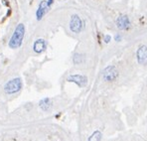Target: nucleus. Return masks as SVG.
Here are the masks:
<instances>
[{
    "mask_svg": "<svg viewBox=\"0 0 147 141\" xmlns=\"http://www.w3.org/2000/svg\"><path fill=\"white\" fill-rule=\"evenodd\" d=\"M25 34V26L24 24H19L15 29L14 33L9 41V47L11 49H17L22 45V41Z\"/></svg>",
    "mask_w": 147,
    "mask_h": 141,
    "instance_id": "f257e3e1",
    "label": "nucleus"
},
{
    "mask_svg": "<svg viewBox=\"0 0 147 141\" xmlns=\"http://www.w3.org/2000/svg\"><path fill=\"white\" fill-rule=\"evenodd\" d=\"M21 88H22V81H21V79L17 78V79H13L8 82H6L5 86H4V92L8 94H12L19 92Z\"/></svg>",
    "mask_w": 147,
    "mask_h": 141,
    "instance_id": "f03ea898",
    "label": "nucleus"
},
{
    "mask_svg": "<svg viewBox=\"0 0 147 141\" xmlns=\"http://www.w3.org/2000/svg\"><path fill=\"white\" fill-rule=\"evenodd\" d=\"M70 28L74 33H80L83 29V22H82L81 18L78 15H73L71 18L70 22Z\"/></svg>",
    "mask_w": 147,
    "mask_h": 141,
    "instance_id": "7ed1b4c3",
    "label": "nucleus"
},
{
    "mask_svg": "<svg viewBox=\"0 0 147 141\" xmlns=\"http://www.w3.org/2000/svg\"><path fill=\"white\" fill-rule=\"evenodd\" d=\"M49 7H50V4L48 3V1H45L44 0V1L41 2L40 5H39V9L37 10V13H36L37 19H38V20H41V19L43 18V16L48 11Z\"/></svg>",
    "mask_w": 147,
    "mask_h": 141,
    "instance_id": "20e7f679",
    "label": "nucleus"
},
{
    "mask_svg": "<svg viewBox=\"0 0 147 141\" xmlns=\"http://www.w3.org/2000/svg\"><path fill=\"white\" fill-rule=\"evenodd\" d=\"M137 60L138 63L142 65L147 64V47L141 46L137 51Z\"/></svg>",
    "mask_w": 147,
    "mask_h": 141,
    "instance_id": "39448f33",
    "label": "nucleus"
},
{
    "mask_svg": "<svg viewBox=\"0 0 147 141\" xmlns=\"http://www.w3.org/2000/svg\"><path fill=\"white\" fill-rule=\"evenodd\" d=\"M68 81L69 82H76V84H77L78 86H85L86 84V82H88V80H86V78L84 77V76L74 75V76H71V77L68 78Z\"/></svg>",
    "mask_w": 147,
    "mask_h": 141,
    "instance_id": "423d86ee",
    "label": "nucleus"
},
{
    "mask_svg": "<svg viewBox=\"0 0 147 141\" xmlns=\"http://www.w3.org/2000/svg\"><path fill=\"white\" fill-rule=\"evenodd\" d=\"M116 70L114 67H107L103 72V78L105 81H113L116 78Z\"/></svg>",
    "mask_w": 147,
    "mask_h": 141,
    "instance_id": "0eeeda50",
    "label": "nucleus"
},
{
    "mask_svg": "<svg viewBox=\"0 0 147 141\" xmlns=\"http://www.w3.org/2000/svg\"><path fill=\"white\" fill-rule=\"evenodd\" d=\"M46 47H47L46 41H45L44 39H39V40H37L36 42L34 43L33 49H34V51H35L36 53L40 54V53H42V52L45 51Z\"/></svg>",
    "mask_w": 147,
    "mask_h": 141,
    "instance_id": "6e6552de",
    "label": "nucleus"
},
{
    "mask_svg": "<svg viewBox=\"0 0 147 141\" xmlns=\"http://www.w3.org/2000/svg\"><path fill=\"white\" fill-rule=\"evenodd\" d=\"M128 23H129V21H128V19H127L126 16L119 17V18L117 19V21H116L117 27L120 28V29H123V28H125L127 25H128Z\"/></svg>",
    "mask_w": 147,
    "mask_h": 141,
    "instance_id": "1a4fd4ad",
    "label": "nucleus"
},
{
    "mask_svg": "<svg viewBox=\"0 0 147 141\" xmlns=\"http://www.w3.org/2000/svg\"><path fill=\"white\" fill-rule=\"evenodd\" d=\"M51 106H52V103L50 98H44L40 101V107L43 110H48L51 108Z\"/></svg>",
    "mask_w": 147,
    "mask_h": 141,
    "instance_id": "9d476101",
    "label": "nucleus"
},
{
    "mask_svg": "<svg viewBox=\"0 0 147 141\" xmlns=\"http://www.w3.org/2000/svg\"><path fill=\"white\" fill-rule=\"evenodd\" d=\"M100 137H101V133H100V132H99V131H96L90 137L88 141H99V140H100Z\"/></svg>",
    "mask_w": 147,
    "mask_h": 141,
    "instance_id": "9b49d317",
    "label": "nucleus"
},
{
    "mask_svg": "<svg viewBox=\"0 0 147 141\" xmlns=\"http://www.w3.org/2000/svg\"><path fill=\"white\" fill-rule=\"evenodd\" d=\"M74 62H75V64H80L82 62V56L79 55V54H76L75 57H74Z\"/></svg>",
    "mask_w": 147,
    "mask_h": 141,
    "instance_id": "f8f14e48",
    "label": "nucleus"
},
{
    "mask_svg": "<svg viewBox=\"0 0 147 141\" xmlns=\"http://www.w3.org/2000/svg\"><path fill=\"white\" fill-rule=\"evenodd\" d=\"M105 42H107V43H109V40H110V36H105Z\"/></svg>",
    "mask_w": 147,
    "mask_h": 141,
    "instance_id": "ddd939ff",
    "label": "nucleus"
},
{
    "mask_svg": "<svg viewBox=\"0 0 147 141\" xmlns=\"http://www.w3.org/2000/svg\"><path fill=\"white\" fill-rule=\"evenodd\" d=\"M48 3L50 4V5H51V4L53 3V0H48Z\"/></svg>",
    "mask_w": 147,
    "mask_h": 141,
    "instance_id": "4468645a",
    "label": "nucleus"
}]
</instances>
